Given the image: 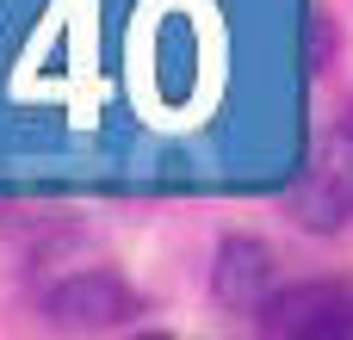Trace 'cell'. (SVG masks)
I'll return each mask as SVG.
<instances>
[{"instance_id": "6da1fadb", "label": "cell", "mask_w": 353, "mask_h": 340, "mask_svg": "<svg viewBox=\"0 0 353 340\" xmlns=\"http://www.w3.org/2000/svg\"><path fill=\"white\" fill-rule=\"evenodd\" d=\"M285 217L310 235H335L353 223V130H335L316 142L304 180L285 198Z\"/></svg>"}, {"instance_id": "7a4b0ae2", "label": "cell", "mask_w": 353, "mask_h": 340, "mask_svg": "<svg viewBox=\"0 0 353 340\" xmlns=\"http://www.w3.org/2000/svg\"><path fill=\"white\" fill-rule=\"evenodd\" d=\"M261 334L285 340H353V279H310V285H279L254 310Z\"/></svg>"}, {"instance_id": "3957f363", "label": "cell", "mask_w": 353, "mask_h": 340, "mask_svg": "<svg viewBox=\"0 0 353 340\" xmlns=\"http://www.w3.org/2000/svg\"><path fill=\"white\" fill-rule=\"evenodd\" d=\"M130 316H137V291L112 266L68 273L62 285L43 291V322L62 334H105V328H124Z\"/></svg>"}, {"instance_id": "277c9868", "label": "cell", "mask_w": 353, "mask_h": 340, "mask_svg": "<svg viewBox=\"0 0 353 340\" xmlns=\"http://www.w3.org/2000/svg\"><path fill=\"white\" fill-rule=\"evenodd\" d=\"M273 291H279L273 248L254 242V235H223L217 242V266H211V297L223 310H236V316H254Z\"/></svg>"}]
</instances>
